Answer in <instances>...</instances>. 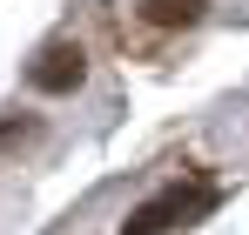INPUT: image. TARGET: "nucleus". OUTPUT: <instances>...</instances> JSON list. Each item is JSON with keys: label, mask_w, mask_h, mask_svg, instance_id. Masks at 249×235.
<instances>
[{"label": "nucleus", "mask_w": 249, "mask_h": 235, "mask_svg": "<svg viewBox=\"0 0 249 235\" xmlns=\"http://www.w3.org/2000/svg\"><path fill=\"white\" fill-rule=\"evenodd\" d=\"M202 201H209V182H202V175H196V182H175V188H162V195L142 201V208L122 222V235H168L182 215H196Z\"/></svg>", "instance_id": "nucleus-1"}, {"label": "nucleus", "mask_w": 249, "mask_h": 235, "mask_svg": "<svg viewBox=\"0 0 249 235\" xmlns=\"http://www.w3.org/2000/svg\"><path fill=\"white\" fill-rule=\"evenodd\" d=\"M27 81H34L41 94H74L88 81V54L74 40H47L41 54H34V67H27Z\"/></svg>", "instance_id": "nucleus-2"}, {"label": "nucleus", "mask_w": 249, "mask_h": 235, "mask_svg": "<svg viewBox=\"0 0 249 235\" xmlns=\"http://www.w3.org/2000/svg\"><path fill=\"white\" fill-rule=\"evenodd\" d=\"M142 20L148 27H196L202 20V0H142Z\"/></svg>", "instance_id": "nucleus-3"}, {"label": "nucleus", "mask_w": 249, "mask_h": 235, "mask_svg": "<svg viewBox=\"0 0 249 235\" xmlns=\"http://www.w3.org/2000/svg\"><path fill=\"white\" fill-rule=\"evenodd\" d=\"M34 134V121H0V148H14V141H27Z\"/></svg>", "instance_id": "nucleus-4"}]
</instances>
